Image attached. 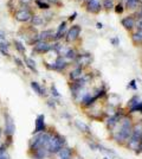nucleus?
Wrapping results in <instances>:
<instances>
[{"label":"nucleus","instance_id":"f257e3e1","mask_svg":"<svg viewBox=\"0 0 142 159\" xmlns=\"http://www.w3.org/2000/svg\"><path fill=\"white\" fill-rule=\"evenodd\" d=\"M118 126V129L113 131V139L115 140L118 144H123L127 143L129 138L133 134V124L131 120L128 116H122L121 120L118 121V124L116 125Z\"/></svg>","mask_w":142,"mask_h":159},{"label":"nucleus","instance_id":"f03ea898","mask_svg":"<svg viewBox=\"0 0 142 159\" xmlns=\"http://www.w3.org/2000/svg\"><path fill=\"white\" fill-rule=\"evenodd\" d=\"M51 135L50 133L46 132H41L34 134V137L30 140V151L32 152L37 148H41V147H47V144L51 139Z\"/></svg>","mask_w":142,"mask_h":159},{"label":"nucleus","instance_id":"7ed1b4c3","mask_svg":"<svg viewBox=\"0 0 142 159\" xmlns=\"http://www.w3.org/2000/svg\"><path fill=\"white\" fill-rule=\"evenodd\" d=\"M65 144H67L65 138L63 135H61V134L56 133L54 135H51V139H50L49 144H47V150H49L50 154L51 153L52 154H57L65 146Z\"/></svg>","mask_w":142,"mask_h":159},{"label":"nucleus","instance_id":"20e7f679","mask_svg":"<svg viewBox=\"0 0 142 159\" xmlns=\"http://www.w3.org/2000/svg\"><path fill=\"white\" fill-rule=\"evenodd\" d=\"M4 118H5V129H4L5 135L12 137L14 134V132H15V125H14L13 118L10 114H7V113L4 115Z\"/></svg>","mask_w":142,"mask_h":159},{"label":"nucleus","instance_id":"39448f33","mask_svg":"<svg viewBox=\"0 0 142 159\" xmlns=\"http://www.w3.org/2000/svg\"><path fill=\"white\" fill-rule=\"evenodd\" d=\"M45 128H46V125H45V116L44 114H41L37 116L36 119V125H34V134L37 133H41L45 132Z\"/></svg>","mask_w":142,"mask_h":159},{"label":"nucleus","instance_id":"423d86ee","mask_svg":"<svg viewBox=\"0 0 142 159\" xmlns=\"http://www.w3.org/2000/svg\"><path fill=\"white\" fill-rule=\"evenodd\" d=\"M68 66V61L65 60L63 56L61 57H58L54 63H52V66H47V68H50V69H54V70H58V71H62V70H64L65 68Z\"/></svg>","mask_w":142,"mask_h":159},{"label":"nucleus","instance_id":"0eeeda50","mask_svg":"<svg viewBox=\"0 0 142 159\" xmlns=\"http://www.w3.org/2000/svg\"><path fill=\"white\" fill-rule=\"evenodd\" d=\"M81 26L80 25H74L71 26V29L67 33V40L68 42H74L80 37V33H81Z\"/></svg>","mask_w":142,"mask_h":159},{"label":"nucleus","instance_id":"6e6552de","mask_svg":"<svg viewBox=\"0 0 142 159\" xmlns=\"http://www.w3.org/2000/svg\"><path fill=\"white\" fill-rule=\"evenodd\" d=\"M49 156H50V152H49L47 147H41V148H37L31 152L32 159H45Z\"/></svg>","mask_w":142,"mask_h":159},{"label":"nucleus","instance_id":"1a4fd4ad","mask_svg":"<svg viewBox=\"0 0 142 159\" xmlns=\"http://www.w3.org/2000/svg\"><path fill=\"white\" fill-rule=\"evenodd\" d=\"M51 48H52V45H50L46 40H38V42H36V44H34V51H37V52H39V53H45V52H47Z\"/></svg>","mask_w":142,"mask_h":159},{"label":"nucleus","instance_id":"9d476101","mask_svg":"<svg viewBox=\"0 0 142 159\" xmlns=\"http://www.w3.org/2000/svg\"><path fill=\"white\" fill-rule=\"evenodd\" d=\"M14 17L18 21H28L32 18V13L28 10H19L15 12Z\"/></svg>","mask_w":142,"mask_h":159},{"label":"nucleus","instance_id":"9b49d317","mask_svg":"<svg viewBox=\"0 0 142 159\" xmlns=\"http://www.w3.org/2000/svg\"><path fill=\"white\" fill-rule=\"evenodd\" d=\"M90 61H91V56L88 55V53H85V55H77V57H76V63H77V66H80V68L88 66L89 63H90Z\"/></svg>","mask_w":142,"mask_h":159},{"label":"nucleus","instance_id":"f8f14e48","mask_svg":"<svg viewBox=\"0 0 142 159\" xmlns=\"http://www.w3.org/2000/svg\"><path fill=\"white\" fill-rule=\"evenodd\" d=\"M101 10V1L100 0H89L88 1V11L91 13H97Z\"/></svg>","mask_w":142,"mask_h":159},{"label":"nucleus","instance_id":"ddd939ff","mask_svg":"<svg viewBox=\"0 0 142 159\" xmlns=\"http://www.w3.org/2000/svg\"><path fill=\"white\" fill-rule=\"evenodd\" d=\"M122 115L120 114H114V115H111L108 120H107V125H108L109 128H111V129H114L116 127V125L118 124V121L121 120Z\"/></svg>","mask_w":142,"mask_h":159},{"label":"nucleus","instance_id":"4468645a","mask_svg":"<svg viewBox=\"0 0 142 159\" xmlns=\"http://www.w3.org/2000/svg\"><path fill=\"white\" fill-rule=\"evenodd\" d=\"M31 88L33 89L34 93H37L39 96H45V95H46L45 88H41V84H39L38 82H36V81H32V82H31Z\"/></svg>","mask_w":142,"mask_h":159},{"label":"nucleus","instance_id":"2eb2a0df","mask_svg":"<svg viewBox=\"0 0 142 159\" xmlns=\"http://www.w3.org/2000/svg\"><path fill=\"white\" fill-rule=\"evenodd\" d=\"M83 76V69L80 68V66H77V68H75L74 70L70 73V79L72 80V81H77V80H80Z\"/></svg>","mask_w":142,"mask_h":159},{"label":"nucleus","instance_id":"dca6fc26","mask_svg":"<svg viewBox=\"0 0 142 159\" xmlns=\"http://www.w3.org/2000/svg\"><path fill=\"white\" fill-rule=\"evenodd\" d=\"M122 25L127 30H131L133 27L135 26V20H134L133 17H127V18L122 19Z\"/></svg>","mask_w":142,"mask_h":159},{"label":"nucleus","instance_id":"f3484780","mask_svg":"<svg viewBox=\"0 0 142 159\" xmlns=\"http://www.w3.org/2000/svg\"><path fill=\"white\" fill-rule=\"evenodd\" d=\"M54 33L51 30H45V31H43V32L39 33V36L37 37L38 40H46V39H54Z\"/></svg>","mask_w":142,"mask_h":159},{"label":"nucleus","instance_id":"a211bd4d","mask_svg":"<svg viewBox=\"0 0 142 159\" xmlns=\"http://www.w3.org/2000/svg\"><path fill=\"white\" fill-rule=\"evenodd\" d=\"M65 29H67V23H65V21H63L61 25H59V27H58L57 32L54 33V39L57 40V39H59L61 37H63V34H64V31H65Z\"/></svg>","mask_w":142,"mask_h":159},{"label":"nucleus","instance_id":"6ab92c4d","mask_svg":"<svg viewBox=\"0 0 142 159\" xmlns=\"http://www.w3.org/2000/svg\"><path fill=\"white\" fill-rule=\"evenodd\" d=\"M75 125H76V127H77L81 132L91 133V131H90V128H89L88 125H87V124H84V122H82V121H75Z\"/></svg>","mask_w":142,"mask_h":159},{"label":"nucleus","instance_id":"aec40b11","mask_svg":"<svg viewBox=\"0 0 142 159\" xmlns=\"http://www.w3.org/2000/svg\"><path fill=\"white\" fill-rule=\"evenodd\" d=\"M31 23H32L33 26H41V25H43L45 21H44V18L41 17V16H32Z\"/></svg>","mask_w":142,"mask_h":159},{"label":"nucleus","instance_id":"412c9836","mask_svg":"<svg viewBox=\"0 0 142 159\" xmlns=\"http://www.w3.org/2000/svg\"><path fill=\"white\" fill-rule=\"evenodd\" d=\"M65 60H68V61H74L76 60V57H77V53H76V51H75L74 49H68V51L65 52V55L63 56Z\"/></svg>","mask_w":142,"mask_h":159},{"label":"nucleus","instance_id":"4be33fe9","mask_svg":"<svg viewBox=\"0 0 142 159\" xmlns=\"http://www.w3.org/2000/svg\"><path fill=\"white\" fill-rule=\"evenodd\" d=\"M25 63H26V66L33 71V73L38 74V70H37V66H36V62H34L32 58H25Z\"/></svg>","mask_w":142,"mask_h":159},{"label":"nucleus","instance_id":"5701e85b","mask_svg":"<svg viewBox=\"0 0 142 159\" xmlns=\"http://www.w3.org/2000/svg\"><path fill=\"white\" fill-rule=\"evenodd\" d=\"M14 47H15V49L20 53L25 52V47H24V44L21 42H19V40H14Z\"/></svg>","mask_w":142,"mask_h":159},{"label":"nucleus","instance_id":"b1692460","mask_svg":"<svg viewBox=\"0 0 142 159\" xmlns=\"http://www.w3.org/2000/svg\"><path fill=\"white\" fill-rule=\"evenodd\" d=\"M135 112L142 113V101L137 102L135 106L130 107V113H135Z\"/></svg>","mask_w":142,"mask_h":159},{"label":"nucleus","instance_id":"393cba45","mask_svg":"<svg viewBox=\"0 0 142 159\" xmlns=\"http://www.w3.org/2000/svg\"><path fill=\"white\" fill-rule=\"evenodd\" d=\"M133 40L135 42V43H142V32L140 31H137L133 34Z\"/></svg>","mask_w":142,"mask_h":159},{"label":"nucleus","instance_id":"a878e982","mask_svg":"<svg viewBox=\"0 0 142 159\" xmlns=\"http://www.w3.org/2000/svg\"><path fill=\"white\" fill-rule=\"evenodd\" d=\"M36 4H37V6H39V8H43V10H47L50 7V5L47 2H44L41 0H36Z\"/></svg>","mask_w":142,"mask_h":159},{"label":"nucleus","instance_id":"bb28decb","mask_svg":"<svg viewBox=\"0 0 142 159\" xmlns=\"http://www.w3.org/2000/svg\"><path fill=\"white\" fill-rule=\"evenodd\" d=\"M137 1L139 0H126V4H127L128 8H135L137 5Z\"/></svg>","mask_w":142,"mask_h":159},{"label":"nucleus","instance_id":"cd10ccee","mask_svg":"<svg viewBox=\"0 0 142 159\" xmlns=\"http://www.w3.org/2000/svg\"><path fill=\"white\" fill-rule=\"evenodd\" d=\"M137 102H140V101H139V96H137V95H135V96H134L133 99H130V101L128 102L129 108H130V107H133V106H135Z\"/></svg>","mask_w":142,"mask_h":159},{"label":"nucleus","instance_id":"c85d7f7f","mask_svg":"<svg viewBox=\"0 0 142 159\" xmlns=\"http://www.w3.org/2000/svg\"><path fill=\"white\" fill-rule=\"evenodd\" d=\"M103 6L105 8H111V7H114V1L113 0H104L103 1Z\"/></svg>","mask_w":142,"mask_h":159},{"label":"nucleus","instance_id":"c756f323","mask_svg":"<svg viewBox=\"0 0 142 159\" xmlns=\"http://www.w3.org/2000/svg\"><path fill=\"white\" fill-rule=\"evenodd\" d=\"M51 94L54 95V98H58V96H59V93H58V90H57V88H56L54 84L51 86Z\"/></svg>","mask_w":142,"mask_h":159},{"label":"nucleus","instance_id":"7c9ffc66","mask_svg":"<svg viewBox=\"0 0 142 159\" xmlns=\"http://www.w3.org/2000/svg\"><path fill=\"white\" fill-rule=\"evenodd\" d=\"M88 145L90 146V148H91L93 151L98 150V144H95V143H93V141H88Z\"/></svg>","mask_w":142,"mask_h":159},{"label":"nucleus","instance_id":"2f4dec72","mask_svg":"<svg viewBox=\"0 0 142 159\" xmlns=\"http://www.w3.org/2000/svg\"><path fill=\"white\" fill-rule=\"evenodd\" d=\"M128 88H131L133 90H136L137 89V87H136V82L135 80H133V81H130V83L128 84Z\"/></svg>","mask_w":142,"mask_h":159},{"label":"nucleus","instance_id":"473e14b6","mask_svg":"<svg viewBox=\"0 0 142 159\" xmlns=\"http://www.w3.org/2000/svg\"><path fill=\"white\" fill-rule=\"evenodd\" d=\"M136 27H137V31H140V32H142V18H140L139 19V21L135 24Z\"/></svg>","mask_w":142,"mask_h":159},{"label":"nucleus","instance_id":"72a5a7b5","mask_svg":"<svg viewBox=\"0 0 142 159\" xmlns=\"http://www.w3.org/2000/svg\"><path fill=\"white\" fill-rule=\"evenodd\" d=\"M115 11H116V12H117V13H122V12H123V6H122L121 4H118V5H116Z\"/></svg>","mask_w":142,"mask_h":159},{"label":"nucleus","instance_id":"f704fd0d","mask_svg":"<svg viewBox=\"0 0 142 159\" xmlns=\"http://www.w3.org/2000/svg\"><path fill=\"white\" fill-rule=\"evenodd\" d=\"M0 159H8V156H7L6 151H4V152L0 151Z\"/></svg>","mask_w":142,"mask_h":159},{"label":"nucleus","instance_id":"c9c22d12","mask_svg":"<svg viewBox=\"0 0 142 159\" xmlns=\"http://www.w3.org/2000/svg\"><path fill=\"white\" fill-rule=\"evenodd\" d=\"M14 62L17 63V66H24V64H23V62H21V61L19 60L18 57H14Z\"/></svg>","mask_w":142,"mask_h":159},{"label":"nucleus","instance_id":"e433bc0d","mask_svg":"<svg viewBox=\"0 0 142 159\" xmlns=\"http://www.w3.org/2000/svg\"><path fill=\"white\" fill-rule=\"evenodd\" d=\"M141 152H142V138H141V141H140V144H139V148H137L136 153H141Z\"/></svg>","mask_w":142,"mask_h":159},{"label":"nucleus","instance_id":"4c0bfd02","mask_svg":"<svg viewBox=\"0 0 142 159\" xmlns=\"http://www.w3.org/2000/svg\"><path fill=\"white\" fill-rule=\"evenodd\" d=\"M111 43H113L114 45H118L120 40H118V38H113V39H111Z\"/></svg>","mask_w":142,"mask_h":159},{"label":"nucleus","instance_id":"58836bf2","mask_svg":"<svg viewBox=\"0 0 142 159\" xmlns=\"http://www.w3.org/2000/svg\"><path fill=\"white\" fill-rule=\"evenodd\" d=\"M47 105H49L50 107H52V108H54V107H56V105H54V101H51V100H50V101H47Z\"/></svg>","mask_w":142,"mask_h":159},{"label":"nucleus","instance_id":"ea45409f","mask_svg":"<svg viewBox=\"0 0 142 159\" xmlns=\"http://www.w3.org/2000/svg\"><path fill=\"white\" fill-rule=\"evenodd\" d=\"M6 38H5V36L2 34V33H0V42H5Z\"/></svg>","mask_w":142,"mask_h":159},{"label":"nucleus","instance_id":"a19ab883","mask_svg":"<svg viewBox=\"0 0 142 159\" xmlns=\"http://www.w3.org/2000/svg\"><path fill=\"white\" fill-rule=\"evenodd\" d=\"M76 16H77V13H74L72 16H71V17H70V18H69V20H74L75 18H76Z\"/></svg>","mask_w":142,"mask_h":159},{"label":"nucleus","instance_id":"79ce46f5","mask_svg":"<svg viewBox=\"0 0 142 159\" xmlns=\"http://www.w3.org/2000/svg\"><path fill=\"white\" fill-rule=\"evenodd\" d=\"M96 26H97V29H102V24L101 23H97V24H96Z\"/></svg>","mask_w":142,"mask_h":159},{"label":"nucleus","instance_id":"37998d69","mask_svg":"<svg viewBox=\"0 0 142 159\" xmlns=\"http://www.w3.org/2000/svg\"><path fill=\"white\" fill-rule=\"evenodd\" d=\"M140 18H142V11L140 12Z\"/></svg>","mask_w":142,"mask_h":159},{"label":"nucleus","instance_id":"c03bdc74","mask_svg":"<svg viewBox=\"0 0 142 159\" xmlns=\"http://www.w3.org/2000/svg\"><path fill=\"white\" fill-rule=\"evenodd\" d=\"M103 159H109V158H108V157H104V158H103Z\"/></svg>","mask_w":142,"mask_h":159}]
</instances>
